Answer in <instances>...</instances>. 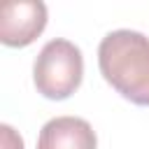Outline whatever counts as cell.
<instances>
[{"label":"cell","instance_id":"2","mask_svg":"<svg viewBox=\"0 0 149 149\" xmlns=\"http://www.w3.org/2000/svg\"><path fill=\"white\" fill-rule=\"evenodd\" d=\"M81 77L84 58L77 44L56 37L40 49L33 65V81L37 93L49 100H65L79 88Z\"/></svg>","mask_w":149,"mask_h":149},{"label":"cell","instance_id":"3","mask_svg":"<svg viewBox=\"0 0 149 149\" xmlns=\"http://www.w3.org/2000/svg\"><path fill=\"white\" fill-rule=\"evenodd\" d=\"M47 28V5L42 0H14L0 7V42L28 47Z\"/></svg>","mask_w":149,"mask_h":149},{"label":"cell","instance_id":"4","mask_svg":"<svg viewBox=\"0 0 149 149\" xmlns=\"http://www.w3.org/2000/svg\"><path fill=\"white\" fill-rule=\"evenodd\" d=\"M37 149H98V137L81 116H54L42 126Z\"/></svg>","mask_w":149,"mask_h":149},{"label":"cell","instance_id":"5","mask_svg":"<svg viewBox=\"0 0 149 149\" xmlns=\"http://www.w3.org/2000/svg\"><path fill=\"white\" fill-rule=\"evenodd\" d=\"M0 130H2V149H23V140H21V135L14 133L12 126L2 123Z\"/></svg>","mask_w":149,"mask_h":149},{"label":"cell","instance_id":"1","mask_svg":"<svg viewBox=\"0 0 149 149\" xmlns=\"http://www.w3.org/2000/svg\"><path fill=\"white\" fill-rule=\"evenodd\" d=\"M98 68L105 81L135 105H149V37L119 28L98 47Z\"/></svg>","mask_w":149,"mask_h":149}]
</instances>
